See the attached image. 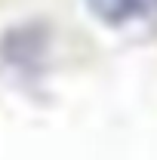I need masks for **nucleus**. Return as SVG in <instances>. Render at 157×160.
<instances>
[{"instance_id": "1", "label": "nucleus", "mask_w": 157, "mask_h": 160, "mask_svg": "<svg viewBox=\"0 0 157 160\" xmlns=\"http://www.w3.org/2000/svg\"><path fill=\"white\" fill-rule=\"evenodd\" d=\"M89 6L108 25H129L157 12V0H89Z\"/></svg>"}]
</instances>
